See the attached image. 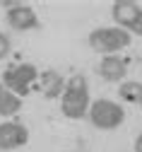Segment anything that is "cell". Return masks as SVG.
<instances>
[{"instance_id":"30bf717a","label":"cell","mask_w":142,"mask_h":152,"mask_svg":"<svg viewBox=\"0 0 142 152\" xmlns=\"http://www.w3.org/2000/svg\"><path fill=\"white\" fill-rule=\"evenodd\" d=\"M22 109V97H17L12 89L0 82V116H12Z\"/></svg>"},{"instance_id":"277c9868","label":"cell","mask_w":142,"mask_h":152,"mask_svg":"<svg viewBox=\"0 0 142 152\" xmlns=\"http://www.w3.org/2000/svg\"><path fill=\"white\" fill-rule=\"evenodd\" d=\"M39 77V70L31 63H17V65H7V70L3 72V85L7 89H12L17 97H27L31 82Z\"/></svg>"},{"instance_id":"9c48e42d","label":"cell","mask_w":142,"mask_h":152,"mask_svg":"<svg viewBox=\"0 0 142 152\" xmlns=\"http://www.w3.org/2000/svg\"><path fill=\"white\" fill-rule=\"evenodd\" d=\"M65 85H68V82H63V77H60L55 70H46V72H41V92H44L46 99H55V97H60V94H63V89H65Z\"/></svg>"},{"instance_id":"8992f818","label":"cell","mask_w":142,"mask_h":152,"mask_svg":"<svg viewBox=\"0 0 142 152\" xmlns=\"http://www.w3.org/2000/svg\"><path fill=\"white\" fill-rule=\"evenodd\" d=\"M111 17L120 29H133L137 24V20L142 17V7L137 3H133V0H118L111 7Z\"/></svg>"},{"instance_id":"4fadbf2b","label":"cell","mask_w":142,"mask_h":152,"mask_svg":"<svg viewBox=\"0 0 142 152\" xmlns=\"http://www.w3.org/2000/svg\"><path fill=\"white\" fill-rule=\"evenodd\" d=\"M130 31H133V34H140V36H142V17L137 20V24H135V27H133Z\"/></svg>"},{"instance_id":"3957f363","label":"cell","mask_w":142,"mask_h":152,"mask_svg":"<svg viewBox=\"0 0 142 152\" xmlns=\"http://www.w3.org/2000/svg\"><path fill=\"white\" fill-rule=\"evenodd\" d=\"M89 121L101 130H113L125 121V111L111 99H96L89 106Z\"/></svg>"},{"instance_id":"7a4b0ae2","label":"cell","mask_w":142,"mask_h":152,"mask_svg":"<svg viewBox=\"0 0 142 152\" xmlns=\"http://www.w3.org/2000/svg\"><path fill=\"white\" fill-rule=\"evenodd\" d=\"M130 41H133V34L120 27H99L89 34V46L96 53H109V56L125 48Z\"/></svg>"},{"instance_id":"6da1fadb","label":"cell","mask_w":142,"mask_h":152,"mask_svg":"<svg viewBox=\"0 0 142 152\" xmlns=\"http://www.w3.org/2000/svg\"><path fill=\"white\" fill-rule=\"evenodd\" d=\"M89 85L82 75H72L65 85L63 92V104H60V111H63L65 118H82L84 113H89Z\"/></svg>"},{"instance_id":"9a60e30c","label":"cell","mask_w":142,"mask_h":152,"mask_svg":"<svg viewBox=\"0 0 142 152\" xmlns=\"http://www.w3.org/2000/svg\"><path fill=\"white\" fill-rule=\"evenodd\" d=\"M140 104H142V102H140Z\"/></svg>"},{"instance_id":"52a82bcc","label":"cell","mask_w":142,"mask_h":152,"mask_svg":"<svg viewBox=\"0 0 142 152\" xmlns=\"http://www.w3.org/2000/svg\"><path fill=\"white\" fill-rule=\"evenodd\" d=\"M29 140V130L22 123H0V150H15V147H22Z\"/></svg>"},{"instance_id":"7c38bea8","label":"cell","mask_w":142,"mask_h":152,"mask_svg":"<svg viewBox=\"0 0 142 152\" xmlns=\"http://www.w3.org/2000/svg\"><path fill=\"white\" fill-rule=\"evenodd\" d=\"M7 53H10V39H7L3 31H0V61H3Z\"/></svg>"},{"instance_id":"ba28073f","label":"cell","mask_w":142,"mask_h":152,"mask_svg":"<svg viewBox=\"0 0 142 152\" xmlns=\"http://www.w3.org/2000/svg\"><path fill=\"white\" fill-rule=\"evenodd\" d=\"M96 70L106 82H123V77L128 75V63L118 56H106V58H101Z\"/></svg>"},{"instance_id":"8fae6325","label":"cell","mask_w":142,"mask_h":152,"mask_svg":"<svg viewBox=\"0 0 142 152\" xmlns=\"http://www.w3.org/2000/svg\"><path fill=\"white\" fill-rule=\"evenodd\" d=\"M118 97L123 102H142V82H120Z\"/></svg>"},{"instance_id":"5bb4252c","label":"cell","mask_w":142,"mask_h":152,"mask_svg":"<svg viewBox=\"0 0 142 152\" xmlns=\"http://www.w3.org/2000/svg\"><path fill=\"white\" fill-rule=\"evenodd\" d=\"M135 152H142V135H137L135 140Z\"/></svg>"},{"instance_id":"5b68a950","label":"cell","mask_w":142,"mask_h":152,"mask_svg":"<svg viewBox=\"0 0 142 152\" xmlns=\"http://www.w3.org/2000/svg\"><path fill=\"white\" fill-rule=\"evenodd\" d=\"M7 24L15 31H29V29H39L41 27L36 12L29 5H10L7 7Z\"/></svg>"}]
</instances>
